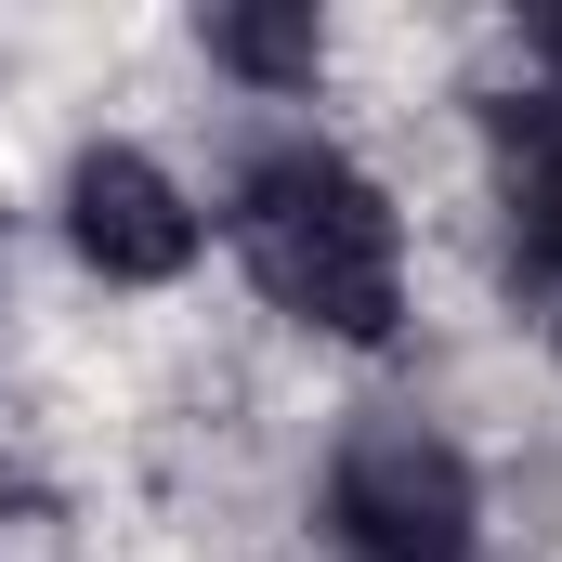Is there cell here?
Masks as SVG:
<instances>
[{"label":"cell","instance_id":"obj_1","mask_svg":"<svg viewBox=\"0 0 562 562\" xmlns=\"http://www.w3.org/2000/svg\"><path fill=\"white\" fill-rule=\"evenodd\" d=\"M223 236H236V262L262 276L276 314L327 327V340H393V314H406V236H393V196L340 144H262L236 170Z\"/></svg>","mask_w":562,"mask_h":562},{"label":"cell","instance_id":"obj_2","mask_svg":"<svg viewBox=\"0 0 562 562\" xmlns=\"http://www.w3.org/2000/svg\"><path fill=\"white\" fill-rule=\"evenodd\" d=\"M327 537L340 562H484L471 458L431 431H353L327 471Z\"/></svg>","mask_w":562,"mask_h":562},{"label":"cell","instance_id":"obj_3","mask_svg":"<svg viewBox=\"0 0 562 562\" xmlns=\"http://www.w3.org/2000/svg\"><path fill=\"white\" fill-rule=\"evenodd\" d=\"M66 236H79V262L119 288H157L196 262V196L144 157V144H92L79 170H66Z\"/></svg>","mask_w":562,"mask_h":562},{"label":"cell","instance_id":"obj_4","mask_svg":"<svg viewBox=\"0 0 562 562\" xmlns=\"http://www.w3.org/2000/svg\"><path fill=\"white\" fill-rule=\"evenodd\" d=\"M497 132H510V236L537 276H562V105H537V119L510 105Z\"/></svg>","mask_w":562,"mask_h":562},{"label":"cell","instance_id":"obj_5","mask_svg":"<svg viewBox=\"0 0 562 562\" xmlns=\"http://www.w3.org/2000/svg\"><path fill=\"white\" fill-rule=\"evenodd\" d=\"M210 53H223L236 79H262V92H301L314 53H327V26H314V13H210Z\"/></svg>","mask_w":562,"mask_h":562},{"label":"cell","instance_id":"obj_6","mask_svg":"<svg viewBox=\"0 0 562 562\" xmlns=\"http://www.w3.org/2000/svg\"><path fill=\"white\" fill-rule=\"evenodd\" d=\"M537 53H550V66H562V0H550V13H537Z\"/></svg>","mask_w":562,"mask_h":562}]
</instances>
